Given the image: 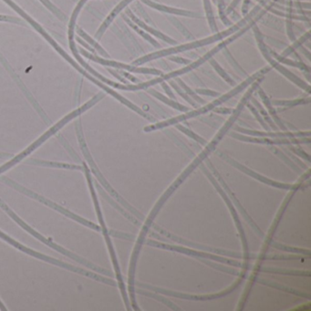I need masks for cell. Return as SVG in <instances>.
I'll use <instances>...</instances> for the list:
<instances>
[{
  "instance_id": "6da1fadb",
  "label": "cell",
  "mask_w": 311,
  "mask_h": 311,
  "mask_svg": "<svg viewBox=\"0 0 311 311\" xmlns=\"http://www.w3.org/2000/svg\"><path fill=\"white\" fill-rule=\"evenodd\" d=\"M267 1L268 0H264V1L260 2L259 4H258L256 7H254L253 9L250 12H248L246 16H244L243 19L238 20L235 24H233L232 26H229L227 30L215 33L213 36H210V37L206 38V39L195 40V41L189 42L187 44L176 46V47H174V48H169V49H165V50H162V51H159V52H154V53H151V54H148V55H145V56H143L141 58H137L136 60H134L132 62V65H143V64L149 62L151 60L168 57L170 55H174V54L180 53V52H187V51H190V50H195V49L201 48V47L208 45V44H212V43H214L216 41L226 39L227 37H229L230 35L238 31L240 28H242L243 26H246V23H248L250 20H252L254 17L263 8V7L266 6V4H267Z\"/></svg>"
},
{
  "instance_id": "7a4b0ae2",
  "label": "cell",
  "mask_w": 311,
  "mask_h": 311,
  "mask_svg": "<svg viewBox=\"0 0 311 311\" xmlns=\"http://www.w3.org/2000/svg\"><path fill=\"white\" fill-rule=\"evenodd\" d=\"M275 5H276V1H275V0L272 1V2H270L269 4H266L265 7L262 8L259 12L254 17L252 20H250L248 23H246V26H244L242 28H240L238 31H236V32L232 34V36H231L230 38L225 39L223 42H221L220 44H218L216 47H214L213 50H211L210 52H207V53L206 55H204L202 58H199L197 60H195V62H191L189 65H186V67L182 68L181 70L169 72V73H166V74H162L161 77H159V78H153V79H151L149 81H146V82H140V83H138V84L131 85V91H132V90H133V91L147 90V89L151 88L152 86H155V85L158 84V83H161L162 81L168 80L170 78L179 77L180 75H182V74H184V73H187V72L194 71L195 69L198 68L199 66L204 64L206 61H207L210 58H213L217 52H219L220 51H222L223 49H225L228 44L232 43L235 39H238L244 33H246L249 28H251L254 25H256L257 22H258L259 20H261L262 17H264L265 14H266L267 11H269L270 8L275 7Z\"/></svg>"
},
{
  "instance_id": "3957f363",
  "label": "cell",
  "mask_w": 311,
  "mask_h": 311,
  "mask_svg": "<svg viewBox=\"0 0 311 311\" xmlns=\"http://www.w3.org/2000/svg\"><path fill=\"white\" fill-rule=\"evenodd\" d=\"M270 70H271V67H265V68L261 69L260 71L256 72L253 75L249 76L248 78H246V80H244L242 83H240L238 86H236L234 89L231 90V91L227 92L225 95H222V96L220 95V97L218 98L217 100H215V101H214V102L211 103V104H207L205 107H203L201 109H197V110H189L185 114L181 115V116L175 117V118L170 119V120H167V121H164V122H162V123L150 125L148 127H146V128L144 129V130H145V131H151V130L162 129V128L170 126V125H172V124H176V123H180V122H182V121H185V120L190 119V118H193V117L198 116V115L204 114V113L207 112L209 110H214V108H216V106H218V105H220V104H223V103L227 102V100L231 99V98L233 97V96H235L236 94L240 93L241 91H244L245 89H246L248 86H250V85L252 84L254 81L257 80L258 78L262 77V76H265L266 73L269 72Z\"/></svg>"
},
{
  "instance_id": "277c9868",
  "label": "cell",
  "mask_w": 311,
  "mask_h": 311,
  "mask_svg": "<svg viewBox=\"0 0 311 311\" xmlns=\"http://www.w3.org/2000/svg\"><path fill=\"white\" fill-rule=\"evenodd\" d=\"M103 97H104V95H103V94H98V95H96L95 97L92 98L90 102H88L87 104H85L82 107L78 108V110L72 111V113H70L69 115H67V116L64 117V118H63L60 122H58L55 126H53L52 128H51L50 130H48V131L46 132L45 134H43L42 136L39 138L38 141H36L35 143L31 144V145H30L28 148H26L23 153H21V154L17 156V157H15V158L12 159L10 162H7V163H6L5 165L1 166V167H0V174H1V173H3V172H5V171L7 170V169L11 168V167L13 166L14 164H16V163H18V162H20V161H21V159H23L24 157H26V156H28V155H29L32 151H34V150L36 149V148H38L41 143H43L44 141H46L48 138H50V137L52 136V134H54L55 132H57L58 130H59L61 127H63V126L65 125L66 123H69L71 120L74 119L75 117L78 116L80 113L84 112L85 110L90 109L91 106H93V105L96 104V103H98L100 100H102Z\"/></svg>"
},
{
  "instance_id": "5b68a950",
  "label": "cell",
  "mask_w": 311,
  "mask_h": 311,
  "mask_svg": "<svg viewBox=\"0 0 311 311\" xmlns=\"http://www.w3.org/2000/svg\"><path fill=\"white\" fill-rule=\"evenodd\" d=\"M253 31L257 43L259 46V49L262 53L263 57L266 58V61L270 64L271 68L276 69L279 73H281L283 76H285V78H288L294 84L297 85L302 90H305L308 93H310L311 92V85L309 83H306L303 79L298 78L297 75H295L293 72L288 71L286 68H285L282 64H280L275 58H273L270 52H269V47L266 46V43H265L264 35L260 31L259 27L257 25H254Z\"/></svg>"
},
{
  "instance_id": "8992f818",
  "label": "cell",
  "mask_w": 311,
  "mask_h": 311,
  "mask_svg": "<svg viewBox=\"0 0 311 311\" xmlns=\"http://www.w3.org/2000/svg\"><path fill=\"white\" fill-rule=\"evenodd\" d=\"M79 52L86 58H90L91 60L98 62L102 65L109 66V67L121 69V70L126 71V72H133V73H143V74H151V75H162L163 74L162 71L156 70L154 68H152V69L151 68H140L139 66L128 65V64H124V63H121V62L113 61V60L104 59V58H99L97 56H94L89 52H85L82 49H79Z\"/></svg>"
},
{
  "instance_id": "52a82bcc",
  "label": "cell",
  "mask_w": 311,
  "mask_h": 311,
  "mask_svg": "<svg viewBox=\"0 0 311 311\" xmlns=\"http://www.w3.org/2000/svg\"><path fill=\"white\" fill-rule=\"evenodd\" d=\"M230 136L235 138L243 142L247 143H264V144H298V143H310V139H297V138H275V139H268L266 137H247L244 135H240L237 133H232Z\"/></svg>"
},
{
  "instance_id": "ba28073f",
  "label": "cell",
  "mask_w": 311,
  "mask_h": 311,
  "mask_svg": "<svg viewBox=\"0 0 311 311\" xmlns=\"http://www.w3.org/2000/svg\"><path fill=\"white\" fill-rule=\"evenodd\" d=\"M141 2H143L144 5L152 7L154 9H156L158 11H161L162 13L171 14V15H175V16H181V17H187V18H195V19H201L203 18L202 15L198 12H194V11H190L186 9H181V8H177V7H169L166 5H162L160 3L155 2L153 0H141Z\"/></svg>"
},
{
  "instance_id": "9c48e42d",
  "label": "cell",
  "mask_w": 311,
  "mask_h": 311,
  "mask_svg": "<svg viewBox=\"0 0 311 311\" xmlns=\"http://www.w3.org/2000/svg\"><path fill=\"white\" fill-rule=\"evenodd\" d=\"M125 13H126V16H127L134 24H136L137 26H139V27H141L142 29H143L144 31H146V32L150 34V35H154L156 38L162 39V40L165 41L166 43H168L170 45L176 46L178 44V42H177L176 40H175V39L170 38L169 36L163 34V33L161 32V31H159L158 29H156L155 27L148 26L145 22H143V20H140L139 18H137L136 16L132 13L131 10L129 9V8L126 9Z\"/></svg>"
},
{
  "instance_id": "30bf717a",
  "label": "cell",
  "mask_w": 311,
  "mask_h": 311,
  "mask_svg": "<svg viewBox=\"0 0 311 311\" xmlns=\"http://www.w3.org/2000/svg\"><path fill=\"white\" fill-rule=\"evenodd\" d=\"M70 47H71V50H72V53L74 54V56L76 57L77 60H78V61H79V63L81 64V67H82V68H86V70L91 72L92 75L96 76V77H97L98 78H100L102 81H104V82L107 83L108 85L112 86L113 88L120 89V90H123V91H130V84H119V83H116V82L111 81V80L108 79V78H104V76H102L100 73H98V72H95V71L91 68V66L88 65L86 62H84V61H83V59L80 58V57H79V55H78L77 48H76V45H75V43H74L73 39H72V40H70Z\"/></svg>"
},
{
  "instance_id": "8fae6325",
  "label": "cell",
  "mask_w": 311,
  "mask_h": 311,
  "mask_svg": "<svg viewBox=\"0 0 311 311\" xmlns=\"http://www.w3.org/2000/svg\"><path fill=\"white\" fill-rule=\"evenodd\" d=\"M236 131H239L242 133H246L249 135H253V136H261V137H272V138H302L305 136H310L311 132H270V131H258V130H246V129H242V128H235Z\"/></svg>"
},
{
  "instance_id": "7c38bea8",
  "label": "cell",
  "mask_w": 311,
  "mask_h": 311,
  "mask_svg": "<svg viewBox=\"0 0 311 311\" xmlns=\"http://www.w3.org/2000/svg\"><path fill=\"white\" fill-rule=\"evenodd\" d=\"M132 1H134V0H123L122 2H120V4H118L116 7H114V9L110 12V15L107 17V19L104 20L103 25L99 28V30L96 33V37L97 38H101L103 36V34L105 32L107 27L110 26V23L116 18L117 15L120 13L123 8L127 7L130 2H132Z\"/></svg>"
},
{
  "instance_id": "4fadbf2b",
  "label": "cell",
  "mask_w": 311,
  "mask_h": 311,
  "mask_svg": "<svg viewBox=\"0 0 311 311\" xmlns=\"http://www.w3.org/2000/svg\"><path fill=\"white\" fill-rule=\"evenodd\" d=\"M0 236L1 237H3L4 239L7 240V242H9L10 244H12L13 246H17L18 248H20V250H23V251H25L26 253L30 254V255H32L34 257H36V258H39V259H41L46 260V261H49V262H52L53 264H56V265H59V266H64V267H67V268H70V269H72V270H74V271H78V272H81L82 271H80L79 269L78 268H76V267H72L71 266H66L64 264H62L61 262H58L57 260L52 259H49V258H47L45 256H42V255H40L39 253H36V252H34L32 250H28V249H26V247H24V246H20L19 245L18 243H16V242H14V240L11 239V238H9V237H7V235H5L4 233H1L0 232Z\"/></svg>"
},
{
  "instance_id": "5bb4252c",
  "label": "cell",
  "mask_w": 311,
  "mask_h": 311,
  "mask_svg": "<svg viewBox=\"0 0 311 311\" xmlns=\"http://www.w3.org/2000/svg\"><path fill=\"white\" fill-rule=\"evenodd\" d=\"M269 52H270L273 58H275L280 64H285V65L290 66V67H293V68H298L299 70H301L302 72H307V73L311 72V68L309 66L306 65L304 62H302L301 60L297 61V60H293V59H289V58H283L280 55H278L276 52H273L270 48H269Z\"/></svg>"
},
{
  "instance_id": "9a60e30c",
  "label": "cell",
  "mask_w": 311,
  "mask_h": 311,
  "mask_svg": "<svg viewBox=\"0 0 311 311\" xmlns=\"http://www.w3.org/2000/svg\"><path fill=\"white\" fill-rule=\"evenodd\" d=\"M258 92H259V96L260 98H261V100H262V102H263L264 104H265L266 109H267L268 111H269L270 115L272 116L273 120H274L276 123H278V125H279V127H280L282 130H286V128H285L284 123L281 122V120L279 119V116H278V114H277V111H276V110L274 109L273 104H271V102H270L269 98L267 97V95H266V93H265V91H263V89H261V88H260V86L259 88H258Z\"/></svg>"
},
{
  "instance_id": "2e32d148",
  "label": "cell",
  "mask_w": 311,
  "mask_h": 311,
  "mask_svg": "<svg viewBox=\"0 0 311 311\" xmlns=\"http://www.w3.org/2000/svg\"><path fill=\"white\" fill-rule=\"evenodd\" d=\"M147 91H148L149 94L153 95V96L156 97V99L160 100L163 104H167L168 106L174 108L175 110H180V111H186V112L190 110V109L187 108V107H185V106H183V105H181V104H178L177 102H175V100H172V99H170V98L162 95V93L158 92V91H156V90L151 89V90H147Z\"/></svg>"
},
{
  "instance_id": "e0dca14e",
  "label": "cell",
  "mask_w": 311,
  "mask_h": 311,
  "mask_svg": "<svg viewBox=\"0 0 311 311\" xmlns=\"http://www.w3.org/2000/svg\"><path fill=\"white\" fill-rule=\"evenodd\" d=\"M310 39H311V31H307L303 36H301L299 39L294 41L291 46L287 47L283 52V53H281L280 56L283 58H287L289 55H291L292 53L296 52L298 49H299L301 46L304 44L306 41H308Z\"/></svg>"
},
{
  "instance_id": "ac0fdd59",
  "label": "cell",
  "mask_w": 311,
  "mask_h": 311,
  "mask_svg": "<svg viewBox=\"0 0 311 311\" xmlns=\"http://www.w3.org/2000/svg\"><path fill=\"white\" fill-rule=\"evenodd\" d=\"M123 20H125V21L127 22V24H128L130 27H132L141 37H143V39H145V40H147V41H148L149 43H151L152 45L154 46L155 48H159V47L161 46L159 44V42L156 41V39H154L150 34H148L146 31H144L141 27H139V26H137L136 24H134L127 16L123 15Z\"/></svg>"
},
{
  "instance_id": "d6986e66",
  "label": "cell",
  "mask_w": 311,
  "mask_h": 311,
  "mask_svg": "<svg viewBox=\"0 0 311 311\" xmlns=\"http://www.w3.org/2000/svg\"><path fill=\"white\" fill-rule=\"evenodd\" d=\"M204 2V7H205V12L206 16L207 19L208 25L211 28V31L213 33L218 32V27L216 25V21L214 19V11L212 8V4H211V0H203Z\"/></svg>"
},
{
  "instance_id": "ffe728a7",
  "label": "cell",
  "mask_w": 311,
  "mask_h": 311,
  "mask_svg": "<svg viewBox=\"0 0 311 311\" xmlns=\"http://www.w3.org/2000/svg\"><path fill=\"white\" fill-rule=\"evenodd\" d=\"M86 1H87V0H80V1L78 2V6L76 7V8H75L74 11H73L72 19H71V21H70V24H69V39H70V40H72L73 38H74V27H75L76 20H77V17H78L80 9L84 6Z\"/></svg>"
},
{
  "instance_id": "44dd1931",
  "label": "cell",
  "mask_w": 311,
  "mask_h": 311,
  "mask_svg": "<svg viewBox=\"0 0 311 311\" xmlns=\"http://www.w3.org/2000/svg\"><path fill=\"white\" fill-rule=\"evenodd\" d=\"M208 61L210 62V64L214 68V71L218 73V75L220 76L221 78H224L228 84L232 85V86L234 85V80L230 77V75H228V73L221 67L220 64L215 59L211 58Z\"/></svg>"
},
{
  "instance_id": "7402d4cb",
  "label": "cell",
  "mask_w": 311,
  "mask_h": 311,
  "mask_svg": "<svg viewBox=\"0 0 311 311\" xmlns=\"http://www.w3.org/2000/svg\"><path fill=\"white\" fill-rule=\"evenodd\" d=\"M311 98L308 97L307 99H297V100H291V101H281V100H274L271 104L276 106H285V107H295L298 105L302 104H310Z\"/></svg>"
},
{
  "instance_id": "603a6c76",
  "label": "cell",
  "mask_w": 311,
  "mask_h": 311,
  "mask_svg": "<svg viewBox=\"0 0 311 311\" xmlns=\"http://www.w3.org/2000/svg\"><path fill=\"white\" fill-rule=\"evenodd\" d=\"M169 80V84L171 85V87L175 90L181 97L183 98L188 104H191L193 107H195L196 108L197 107V104L195 103V101L192 99V98L189 96L188 94L185 92V91H183L182 89H181V87L179 86V85L177 84L176 82H175V80L173 79V78H170L168 79Z\"/></svg>"
},
{
  "instance_id": "cb8c5ba5",
  "label": "cell",
  "mask_w": 311,
  "mask_h": 311,
  "mask_svg": "<svg viewBox=\"0 0 311 311\" xmlns=\"http://www.w3.org/2000/svg\"><path fill=\"white\" fill-rule=\"evenodd\" d=\"M175 78V80L178 82V85L181 87L183 91H185V92L188 94L190 97L192 98V99H194L195 101H196V102L199 103V104H206V101H204L201 97H199V95L196 94L195 90H192L189 86H187V85L183 82L182 79H181L179 77H176V78Z\"/></svg>"
},
{
  "instance_id": "d4e9b609",
  "label": "cell",
  "mask_w": 311,
  "mask_h": 311,
  "mask_svg": "<svg viewBox=\"0 0 311 311\" xmlns=\"http://www.w3.org/2000/svg\"><path fill=\"white\" fill-rule=\"evenodd\" d=\"M77 33H78V35H79L82 39H84L86 41H88V43H90L93 48H95L98 52H100L103 56L106 57V58H109V54L105 52L104 49H103L101 46L99 45L95 40H93L90 36H88L82 29H80L79 27H77Z\"/></svg>"
},
{
  "instance_id": "484cf974",
  "label": "cell",
  "mask_w": 311,
  "mask_h": 311,
  "mask_svg": "<svg viewBox=\"0 0 311 311\" xmlns=\"http://www.w3.org/2000/svg\"><path fill=\"white\" fill-rule=\"evenodd\" d=\"M223 54L225 55V57L227 58L228 62L231 64V66L233 67V69L236 71V72L242 74V75H246V72L244 71V69L238 64V62L235 60V58H233V55L230 53L229 50L227 49V47L225 49H223Z\"/></svg>"
},
{
  "instance_id": "4316f807",
  "label": "cell",
  "mask_w": 311,
  "mask_h": 311,
  "mask_svg": "<svg viewBox=\"0 0 311 311\" xmlns=\"http://www.w3.org/2000/svg\"><path fill=\"white\" fill-rule=\"evenodd\" d=\"M216 3H217V7H218V14H219V17H220V20H222V22L228 27L232 26L233 22L231 21V20L228 19V17L226 14L225 0H216Z\"/></svg>"
},
{
  "instance_id": "83f0119b",
  "label": "cell",
  "mask_w": 311,
  "mask_h": 311,
  "mask_svg": "<svg viewBox=\"0 0 311 311\" xmlns=\"http://www.w3.org/2000/svg\"><path fill=\"white\" fill-rule=\"evenodd\" d=\"M168 20L172 22V24L174 25V26L180 31V32L187 39H192V40H195V38L192 35V33L189 31L188 29L185 27V26H183L182 24H181V22L179 21V20H177L176 18H171V17H169Z\"/></svg>"
},
{
  "instance_id": "f1b7e54d",
  "label": "cell",
  "mask_w": 311,
  "mask_h": 311,
  "mask_svg": "<svg viewBox=\"0 0 311 311\" xmlns=\"http://www.w3.org/2000/svg\"><path fill=\"white\" fill-rule=\"evenodd\" d=\"M269 11L271 12V13L275 14V15H278L279 17H284V18H286L287 20H302V21H310V18H307L306 16H303V15H294V14L291 13H284V12H281V11H279V10H277V9H275L274 7L272 8H270L269 9Z\"/></svg>"
},
{
  "instance_id": "f546056e",
  "label": "cell",
  "mask_w": 311,
  "mask_h": 311,
  "mask_svg": "<svg viewBox=\"0 0 311 311\" xmlns=\"http://www.w3.org/2000/svg\"><path fill=\"white\" fill-rule=\"evenodd\" d=\"M250 100H251V103H252L254 106H255L256 108H258V110H259V113H261L263 116L265 117V120L268 123V124L272 127L273 129L276 130L277 127H276L275 123H273V121L270 119V117L268 116V114H267L266 110L260 105L259 102L256 98L253 97V95H252V97L250 98Z\"/></svg>"
},
{
  "instance_id": "4dcf8cb0",
  "label": "cell",
  "mask_w": 311,
  "mask_h": 311,
  "mask_svg": "<svg viewBox=\"0 0 311 311\" xmlns=\"http://www.w3.org/2000/svg\"><path fill=\"white\" fill-rule=\"evenodd\" d=\"M176 128H177L178 130H181V131H182V132H183L184 134H186L187 136L190 137V138H192L193 140H195V142L201 143V144H203V145L207 144V141H206L205 139H203L202 137L199 136V135H197V134H196V133H195L194 131H192V130H189L188 128H186V127L182 126V125H180V124H177Z\"/></svg>"
},
{
  "instance_id": "1f68e13d",
  "label": "cell",
  "mask_w": 311,
  "mask_h": 311,
  "mask_svg": "<svg viewBox=\"0 0 311 311\" xmlns=\"http://www.w3.org/2000/svg\"><path fill=\"white\" fill-rule=\"evenodd\" d=\"M246 106L249 108V110L252 111V113H253L255 117H256V119L259 121V123L263 126V128L265 129V130H269V128H268V125H267V123L263 120V118L260 116V113L259 112V110H257V108L254 106L253 104H250L249 103V101L246 103Z\"/></svg>"
},
{
  "instance_id": "d6a6232c",
  "label": "cell",
  "mask_w": 311,
  "mask_h": 311,
  "mask_svg": "<svg viewBox=\"0 0 311 311\" xmlns=\"http://www.w3.org/2000/svg\"><path fill=\"white\" fill-rule=\"evenodd\" d=\"M196 94L198 95H205V96H209V97H218L221 94L217 91H213V90H208V89H196L195 90Z\"/></svg>"
},
{
  "instance_id": "836d02e7",
  "label": "cell",
  "mask_w": 311,
  "mask_h": 311,
  "mask_svg": "<svg viewBox=\"0 0 311 311\" xmlns=\"http://www.w3.org/2000/svg\"><path fill=\"white\" fill-rule=\"evenodd\" d=\"M168 58L173 62L178 63V64H182V65H189L192 62V60H190L188 58H181V57L175 56V55H170L168 56Z\"/></svg>"
},
{
  "instance_id": "e575fe53",
  "label": "cell",
  "mask_w": 311,
  "mask_h": 311,
  "mask_svg": "<svg viewBox=\"0 0 311 311\" xmlns=\"http://www.w3.org/2000/svg\"><path fill=\"white\" fill-rule=\"evenodd\" d=\"M40 1H41L51 11H52L53 13L55 14L58 18H60V19H63V18H64L63 14H61V12L58 10V8L56 7H54V6L52 5V3H51L49 0H40Z\"/></svg>"
},
{
  "instance_id": "d590c367",
  "label": "cell",
  "mask_w": 311,
  "mask_h": 311,
  "mask_svg": "<svg viewBox=\"0 0 311 311\" xmlns=\"http://www.w3.org/2000/svg\"><path fill=\"white\" fill-rule=\"evenodd\" d=\"M286 32L288 38L291 39L292 41H295L296 37H295V33L293 31V23L290 20H286Z\"/></svg>"
},
{
  "instance_id": "8d00e7d4",
  "label": "cell",
  "mask_w": 311,
  "mask_h": 311,
  "mask_svg": "<svg viewBox=\"0 0 311 311\" xmlns=\"http://www.w3.org/2000/svg\"><path fill=\"white\" fill-rule=\"evenodd\" d=\"M43 165H51V166H57V167H64V168H79L78 166L75 165H69V164H61V163H53V162H39Z\"/></svg>"
},
{
  "instance_id": "74e56055",
  "label": "cell",
  "mask_w": 311,
  "mask_h": 311,
  "mask_svg": "<svg viewBox=\"0 0 311 311\" xmlns=\"http://www.w3.org/2000/svg\"><path fill=\"white\" fill-rule=\"evenodd\" d=\"M240 1H241V0H233V1L231 2V4L228 6L227 8H226V14H227V16L233 13L234 8L237 7V5L239 4Z\"/></svg>"
},
{
  "instance_id": "f35d334b",
  "label": "cell",
  "mask_w": 311,
  "mask_h": 311,
  "mask_svg": "<svg viewBox=\"0 0 311 311\" xmlns=\"http://www.w3.org/2000/svg\"><path fill=\"white\" fill-rule=\"evenodd\" d=\"M160 84H161V86H162V89L164 90V91H165V92L167 93V95H168L169 97L173 98V99L175 100V94L173 93V91L171 90V88L169 87V85L167 84V83H165L164 81H162V82H161Z\"/></svg>"
},
{
  "instance_id": "ab89813d",
  "label": "cell",
  "mask_w": 311,
  "mask_h": 311,
  "mask_svg": "<svg viewBox=\"0 0 311 311\" xmlns=\"http://www.w3.org/2000/svg\"><path fill=\"white\" fill-rule=\"evenodd\" d=\"M214 112L220 113V114H231V113H233V109H230V108H223V107H220V108H214Z\"/></svg>"
},
{
  "instance_id": "60d3db41",
  "label": "cell",
  "mask_w": 311,
  "mask_h": 311,
  "mask_svg": "<svg viewBox=\"0 0 311 311\" xmlns=\"http://www.w3.org/2000/svg\"><path fill=\"white\" fill-rule=\"evenodd\" d=\"M251 4V0H244L243 6H242V14L243 16H246L249 12V6Z\"/></svg>"
},
{
  "instance_id": "b9f144b4",
  "label": "cell",
  "mask_w": 311,
  "mask_h": 311,
  "mask_svg": "<svg viewBox=\"0 0 311 311\" xmlns=\"http://www.w3.org/2000/svg\"><path fill=\"white\" fill-rule=\"evenodd\" d=\"M121 74H122L123 76H124L125 78H128L130 81H132V82H137V84L141 82L138 78H135V77H133L132 75H130L129 72H121Z\"/></svg>"
},
{
  "instance_id": "7bdbcfd3",
  "label": "cell",
  "mask_w": 311,
  "mask_h": 311,
  "mask_svg": "<svg viewBox=\"0 0 311 311\" xmlns=\"http://www.w3.org/2000/svg\"><path fill=\"white\" fill-rule=\"evenodd\" d=\"M108 71H109L115 78H118L120 81H122L124 84H128V80H127L126 78H123V77H122V75H119L116 72H114V71H112V70H110V69H108Z\"/></svg>"
},
{
  "instance_id": "ee69618b",
  "label": "cell",
  "mask_w": 311,
  "mask_h": 311,
  "mask_svg": "<svg viewBox=\"0 0 311 311\" xmlns=\"http://www.w3.org/2000/svg\"><path fill=\"white\" fill-rule=\"evenodd\" d=\"M293 152H295L296 154H298L299 156H301V157H303L305 159H307L309 162H310V156H308L306 153H305L304 151L302 149H295V148H293L292 149Z\"/></svg>"
},
{
  "instance_id": "f6af8a7d",
  "label": "cell",
  "mask_w": 311,
  "mask_h": 311,
  "mask_svg": "<svg viewBox=\"0 0 311 311\" xmlns=\"http://www.w3.org/2000/svg\"><path fill=\"white\" fill-rule=\"evenodd\" d=\"M0 20L1 21H10V22H20V20H18V19H15V18H12V17L3 16V15H0Z\"/></svg>"
},
{
  "instance_id": "bcb514c9",
  "label": "cell",
  "mask_w": 311,
  "mask_h": 311,
  "mask_svg": "<svg viewBox=\"0 0 311 311\" xmlns=\"http://www.w3.org/2000/svg\"><path fill=\"white\" fill-rule=\"evenodd\" d=\"M77 41H78V43L80 44V45L84 46L86 49H88L90 52H94V50L93 49H91L90 46L88 45V44H86L83 40H81V39H79V38H77Z\"/></svg>"
},
{
  "instance_id": "7dc6e473",
  "label": "cell",
  "mask_w": 311,
  "mask_h": 311,
  "mask_svg": "<svg viewBox=\"0 0 311 311\" xmlns=\"http://www.w3.org/2000/svg\"><path fill=\"white\" fill-rule=\"evenodd\" d=\"M212 1H213V3H214V4L216 5V0H212Z\"/></svg>"
}]
</instances>
